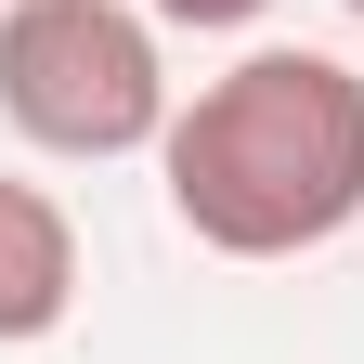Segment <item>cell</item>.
<instances>
[{"label": "cell", "mask_w": 364, "mask_h": 364, "mask_svg": "<svg viewBox=\"0 0 364 364\" xmlns=\"http://www.w3.org/2000/svg\"><path fill=\"white\" fill-rule=\"evenodd\" d=\"M169 221L221 260H299L338 247L364 221V78L338 53L260 39L221 78H196V105L156 144Z\"/></svg>", "instance_id": "1"}, {"label": "cell", "mask_w": 364, "mask_h": 364, "mask_svg": "<svg viewBox=\"0 0 364 364\" xmlns=\"http://www.w3.org/2000/svg\"><path fill=\"white\" fill-rule=\"evenodd\" d=\"M0 117L39 156H156L169 144V53L144 0H0Z\"/></svg>", "instance_id": "2"}, {"label": "cell", "mask_w": 364, "mask_h": 364, "mask_svg": "<svg viewBox=\"0 0 364 364\" xmlns=\"http://www.w3.org/2000/svg\"><path fill=\"white\" fill-rule=\"evenodd\" d=\"M78 312V221L39 182H0V351L53 338Z\"/></svg>", "instance_id": "3"}, {"label": "cell", "mask_w": 364, "mask_h": 364, "mask_svg": "<svg viewBox=\"0 0 364 364\" xmlns=\"http://www.w3.org/2000/svg\"><path fill=\"white\" fill-rule=\"evenodd\" d=\"M144 14H156V26H260L273 0H144Z\"/></svg>", "instance_id": "4"}, {"label": "cell", "mask_w": 364, "mask_h": 364, "mask_svg": "<svg viewBox=\"0 0 364 364\" xmlns=\"http://www.w3.org/2000/svg\"><path fill=\"white\" fill-rule=\"evenodd\" d=\"M338 14H364V0H338Z\"/></svg>", "instance_id": "5"}]
</instances>
